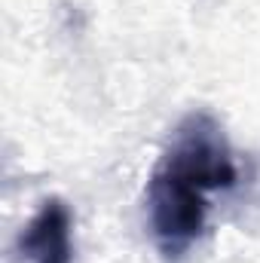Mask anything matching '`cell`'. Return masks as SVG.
<instances>
[{
	"mask_svg": "<svg viewBox=\"0 0 260 263\" xmlns=\"http://www.w3.org/2000/svg\"><path fill=\"white\" fill-rule=\"evenodd\" d=\"M205 190L175 172L172 165L159 162V168L150 178L147 187V208H150V227L165 254H181L205 227Z\"/></svg>",
	"mask_w": 260,
	"mask_h": 263,
	"instance_id": "1",
	"label": "cell"
},
{
	"mask_svg": "<svg viewBox=\"0 0 260 263\" xmlns=\"http://www.w3.org/2000/svg\"><path fill=\"white\" fill-rule=\"evenodd\" d=\"M18 263H70V211L65 202H46L22 230L15 245Z\"/></svg>",
	"mask_w": 260,
	"mask_h": 263,
	"instance_id": "2",
	"label": "cell"
}]
</instances>
